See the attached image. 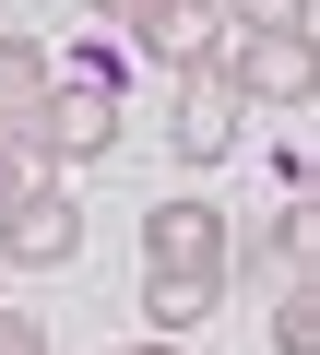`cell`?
Here are the masks:
<instances>
[{"mask_svg":"<svg viewBox=\"0 0 320 355\" xmlns=\"http://www.w3.org/2000/svg\"><path fill=\"white\" fill-rule=\"evenodd\" d=\"M142 272H202V284H226V214L214 202H154L142 214Z\"/></svg>","mask_w":320,"mask_h":355,"instance_id":"cell-4","label":"cell"},{"mask_svg":"<svg viewBox=\"0 0 320 355\" xmlns=\"http://www.w3.org/2000/svg\"><path fill=\"white\" fill-rule=\"evenodd\" d=\"M308 237H320L308 202H285L273 225H226V284H261V272L273 284H308Z\"/></svg>","mask_w":320,"mask_h":355,"instance_id":"cell-6","label":"cell"},{"mask_svg":"<svg viewBox=\"0 0 320 355\" xmlns=\"http://www.w3.org/2000/svg\"><path fill=\"white\" fill-rule=\"evenodd\" d=\"M48 95H60V48H36V36H0V142H36ZM36 154H48V142H36Z\"/></svg>","mask_w":320,"mask_h":355,"instance_id":"cell-7","label":"cell"},{"mask_svg":"<svg viewBox=\"0 0 320 355\" xmlns=\"http://www.w3.org/2000/svg\"><path fill=\"white\" fill-rule=\"evenodd\" d=\"M71 261H83V202L60 178H36V190L0 202V272H71Z\"/></svg>","mask_w":320,"mask_h":355,"instance_id":"cell-2","label":"cell"},{"mask_svg":"<svg viewBox=\"0 0 320 355\" xmlns=\"http://www.w3.org/2000/svg\"><path fill=\"white\" fill-rule=\"evenodd\" d=\"M119 119H130V107H119V60L71 48V60H60V95H48V119H36V142H48V166H60V154L83 166V154H107V142H119Z\"/></svg>","mask_w":320,"mask_h":355,"instance_id":"cell-1","label":"cell"},{"mask_svg":"<svg viewBox=\"0 0 320 355\" xmlns=\"http://www.w3.org/2000/svg\"><path fill=\"white\" fill-rule=\"evenodd\" d=\"M0 355H48V331H36L24 308H0Z\"/></svg>","mask_w":320,"mask_h":355,"instance_id":"cell-12","label":"cell"},{"mask_svg":"<svg viewBox=\"0 0 320 355\" xmlns=\"http://www.w3.org/2000/svg\"><path fill=\"white\" fill-rule=\"evenodd\" d=\"M36 178H60L36 142H0V202H12V190H36Z\"/></svg>","mask_w":320,"mask_h":355,"instance_id":"cell-11","label":"cell"},{"mask_svg":"<svg viewBox=\"0 0 320 355\" xmlns=\"http://www.w3.org/2000/svg\"><path fill=\"white\" fill-rule=\"evenodd\" d=\"M226 36H308V0H214Z\"/></svg>","mask_w":320,"mask_h":355,"instance_id":"cell-9","label":"cell"},{"mask_svg":"<svg viewBox=\"0 0 320 355\" xmlns=\"http://www.w3.org/2000/svg\"><path fill=\"white\" fill-rule=\"evenodd\" d=\"M214 71H226L237 107H308V95H320V48H308V36H226Z\"/></svg>","mask_w":320,"mask_h":355,"instance_id":"cell-3","label":"cell"},{"mask_svg":"<svg viewBox=\"0 0 320 355\" xmlns=\"http://www.w3.org/2000/svg\"><path fill=\"white\" fill-rule=\"evenodd\" d=\"M273 355H320V308H308V284H273Z\"/></svg>","mask_w":320,"mask_h":355,"instance_id":"cell-10","label":"cell"},{"mask_svg":"<svg viewBox=\"0 0 320 355\" xmlns=\"http://www.w3.org/2000/svg\"><path fill=\"white\" fill-rule=\"evenodd\" d=\"M107 355H178V343H154V331H142V343H107Z\"/></svg>","mask_w":320,"mask_h":355,"instance_id":"cell-13","label":"cell"},{"mask_svg":"<svg viewBox=\"0 0 320 355\" xmlns=\"http://www.w3.org/2000/svg\"><path fill=\"white\" fill-rule=\"evenodd\" d=\"M237 119H249V107L226 95V71H214V60L167 83V142H178L190 166H214V154H237Z\"/></svg>","mask_w":320,"mask_h":355,"instance_id":"cell-5","label":"cell"},{"mask_svg":"<svg viewBox=\"0 0 320 355\" xmlns=\"http://www.w3.org/2000/svg\"><path fill=\"white\" fill-rule=\"evenodd\" d=\"M71 12H107V0H71Z\"/></svg>","mask_w":320,"mask_h":355,"instance_id":"cell-14","label":"cell"},{"mask_svg":"<svg viewBox=\"0 0 320 355\" xmlns=\"http://www.w3.org/2000/svg\"><path fill=\"white\" fill-rule=\"evenodd\" d=\"M214 48H226V24H214V0H178V12H167V24L142 36V60H167V83H178V71H202Z\"/></svg>","mask_w":320,"mask_h":355,"instance_id":"cell-8","label":"cell"}]
</instances>
